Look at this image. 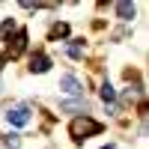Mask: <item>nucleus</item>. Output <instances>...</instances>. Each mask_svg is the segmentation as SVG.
<instances>
[{"label": "nucleus", "mask_w": 149, "mask_h": 149, "mask_svg": "<svg viewBox=\"0 0 149 149\" xmlns=\"http://www.w3.org/2000/svg\"><path fill=\"white\" fill-rule=\"evenodd\" d=\"M60 90H66L69 95H84V84L74 78V74H63V78H60Z\"/></svg>", "instance_id": "obj_3"}, {"label": "nucleus", "mask_w": 149, "mask_h": 149, "mask_svg": "<svg viewBox=\"0 0 149 149\" xmlns=\"http://www.w3.org/2000/svg\"><path fill=\"white\" fill-rule=\"evenodd\" d=\"M24 48H27V33L18 30L15 33V39H9V48H6V57H18Z\"/></svg>", "instance_id": "obj_4"}, {"label": "nucleus", "mask_w": 149, "mask_h": 149, "mask_svg": "<svg viewBox=\"0 0 149 149\" xmlns=\"http://www.w3.org/2000/svg\"><path fill=\"white\" fill-rule=\"evenodd\" d=\"M63 36H69V24H54L51 27V39H63Z\"/></svg>", "instance_id": "obj_7"}, {"label": "nucleus", "mask_w": 149, "mask_h": 149, "mask_svg": "<svg viewBox=\"0 0 149 149\" xmlns=\"http://www.w3.org/2000/svg\"><path fill=\"white\" fill-rule=\"evenodd\" d=\"M12 30H15V21H12V18H6L3 24H0V36H6V33H12Z\"/></svg>", "instance_id": "obj_11"}, {"label": "nucleus", "mask_w": 149, "mask_h": 149, "mask_svg": "<svg viewBox=\"0 0 149 149\" xmlns=\"http://www.w3.org/2000/svg\"><path fill=\"white\" fill-rule=\"evenodd\" d=\"M102 98H104V102H116V90H113L110 84H104V86H102Z\"/></svg>", "instance_id": "obj_8"}, {"label": "nucleus", "mask_w": 149, "mask_h": 149, "mask_svg": "<svg viewBox=\"0 0 149 149\" xmlns=\"http://www.w3.org/2000/svg\"><path fill=\"white\" fill-rule=\"evenodd\" d=\"M3 143H6V149H21V137H18V134H9Z\"/></svg>", "instance_id": "obj_10"}, {"label": "nucleus", "mask_w": 149, "mask_h": 149, "mask_svg": "<svg viewBox=\"0 0 149 149\" xmlns=\"http://www.w3.org/2000/svg\"><path fill=\"white\" fill-rule=\"evenodd\" d=\"M81 54H84V51H81V45H78V42H72V45H69V57H74V60H78Z\"/></svg>", "instance_id": "obj_12"}, {"label": "nucleus", "mask_w": 149, "mask_h": 149, "mask_svg": "<svg viewBox=\"0 0 149 149\" xmlns=\"http://www.w3.org/2000/svg\"><path fill=\"white\" fill-rule=\"evenodd\" d=\"M63 110H86V102H63Z\"/></svg>", "instance_id": "obj_9"}, {"label": "nucleus", "mask_w": 149, "mask_h": 149, "mask_svg": "<svg viewBox=\"0 0 149 149\" xmlns=\"http://www.w3.org/2000/svg\"><path fill=\"white\" fill-rule=\"evenodd\" d=\"M116 15H119L122 21L134 18V3H116Z\"/></svg>", "instance_id": "obj_6"}, {"label": "nucleus", "mask_w": 149, "mask_h": 149, "mask_svg": "<svg viewBox=\"0 0 149 149\" xmlns=\"http://www.w3.org/2000/svg\"><path fill=\"white\" fill-rule=\"evenodd\" d=\"M69 134H72V140H86V137H95V134H102V122L84 113V116H78V119H72Z\"/></svg>", "instance_id": "obj_1"}, {"label": "nucleus", "mask_w": 149, "mask_h": 149, "mask_svg": "<svg viewBox=\"0 0 149 149\" xmlns=\"http://www.w3.org/2000/svg\"><path fill=\"white\" fill-rule=\"evenodd\" d=\"M3 63H6V54H0V69H3Z\"/></svg>", "instance_id": "obj_13"}, {"label": "nucleus", "mask_w": 149, "mask_h": 149, "mask_svg": "<svg viewBox=\"0 0 149 149\" xmlns=\"http://www.w3.org/2000/svg\"><path fill=\"white\" fill-rule=\"evenodd\" d=\"M48 69H51V60H48L45 54H33V60H30V72H33V74H45Z\"/></svg>", "instance_id": "obj_5"}, {"label": "nucleus", "mask_w": 149, "mask_h": 149, "mask_svg": "<svg viewBox=\"0 0 149 149\" xmlns=\"http://www.w3.org/2000/svg\"><path fill=\"white\" fill-rule=\"evenodd\" d=\"M102 149H116V146H102Z\"/></svg>", "instance_id": "obj_14"}, {"label": "nucleus", "mask_w": 149, "mask_h": 149, "mask_svg": "<svg viewBox=\"0 0 149 149\" xmlns=\"http://www.w3.org/2000/svg\"><path fill=\"white\" fill-rule=\"evenodd\" d=\"M6 119H9V125H27L30 122V107L27 104H15V107H9V113H6Z\"/></svg>", "instance_id": "obj_2"}]
</instances>
